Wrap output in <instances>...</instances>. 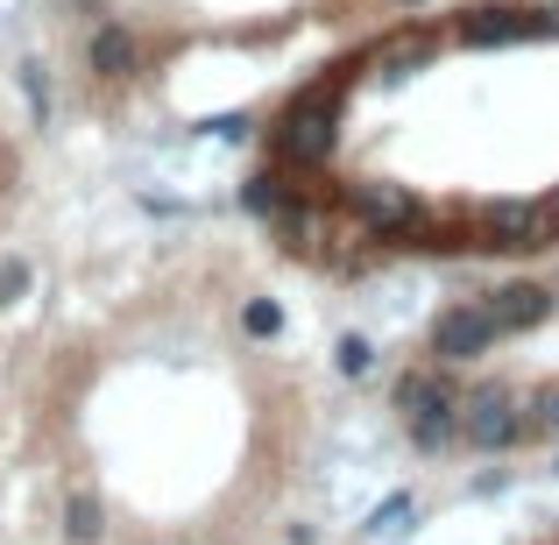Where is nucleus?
Segmentation results:
<instances>
[{
    "label": "nucleus",
    "instance_id": "obj_1",
    "mask_svg": "<svg viewBox=\"0 0 559 545\" xmlns=\"http://www.w3.org/2000/svg\"><path fill=\"white\" fill-rule=\"evenodd\" d=\"M333 142H341V79H319L284 107V121H276V156H284L290 170H319L333 156Z\"/></svg>",
    "mask_w": 559,
    "mask_h": 545
},
{
    "label": "nucleus",
    "instance_id": "obj_2",
    "mask_svg": "<svg viewBox=\"0 0 559 545\" xmlns=\"http://www.w3.org/2000/svg\"><path fill=\"white\" fill-rule=\"evenodd\" d=\"M453 36L467 50H503V43H532V36H559V14L552 8H467L453 22Z\"/></svg>",
    "mask_w": 559,
    "mask_h": 545
},
{
    "label": "nucleus",
    "instance_id": "obj_3",
    "mask_svg": "<svg viewBox=\"0 0 559 545\" xmlns=\"http://www.w3.org/2000/svg\"><path fill=\"white\" fill-rule=\"evenodd\" d=\"M347 205H355L361 227L382 234V241H411V234L425 227L418 191H404V185H376V178H361V185H347Z\"/></svg>",
    "mask_w": 559,
    "mask_h": 545
},
{
    "label": "nucleus",
    "instance_id": "obj_4",
    "mask_svg": "<svg viewBox=\"0 0 559 545\" xmlns=\"http://www.w3.org/2000/svg\"><path fill=\"white\" fill-rule=\"evenodd\" d=\"M461 439H467V447H481V453L518 447V439H524L518 396H510V390H475V396L461 404Z\"/></svg>",
    "mask_w": 559,
    "mask_h": 545
},
{
    "label": "nucleus",
    "instance_id": "obj_5",
    "mask_svg": "<svg viewBox=\"0 0 559 545\" xmlns=\"http://www.w3.org/2000/svg\"><path fill=\"white\" fill-rule=\"evenodd\" d=\"M552 205L538 199H496L489 213H481V241L489 248H552Z\"/></svg>",
    "mask_w": 559,
    "mask_h": 545
},
{
    "label": "nucleus",
    "instance_id": "obj_6",
    "mask_svg": "<svg viewBox=\"0 0 559 545\" xmlns=\"http://www.w3.org/2000/svg\"><path fill=\"white\" fill-rule=\"evenodd\" d=\"M489 347H496V319L481 312V305H447V312L432 319V355L439 362L461 368V362H481Z\"/></svg>",
    "mask_w": 559,
    "mask_h": 545
},
{
    "label": "nucleus",
    "instance_id": "obj_7",
    "mask_svg": "<svg viewBox=\"0 0 559 545\" xmlns=\"http://www.w3.org/2000/svg\"><path fill=\"white\" fill-rule=\"evenodd\" d=\"M481 312L496 319V333H532V327L552 319V291L546 284H503V291H489Z\"/></svg>",
    "mask_w": 559,
    "mask_h": 545
},
{
    "label": "nucleus",
    "instance_id": "obj_8",
    "mask_svg": "<svg viewBox=\"0 0 559 545\" xmlns=\"http://www.w3.org/2000/svg\"><path fill=\"white\" fill-rule=\"evenodd\" d=\"M432 57H439V36L411 28V36H390V43H382L369 64H376V79H390V85H396V79H411L418 64H432Z\"/></svg>",
    "mask_w": 559,
    "mask_h": 545
},
{
    "label": "nucleus",
    "instance_id": "obj_9",
    "mask_svg": "<svg viewBox=\"0 0 559 545\" xmlns=\"http://www.w3.org/2000/svg\"><path fill=\"white\" fill-rule=\"evenodd\" d=\"M447 396H461L453 390L447 376H439V368H411L404 382H396V411H404V425L418 418V411H432V404H447Z\"/></svg>",
    "mask_w": 559,
    "mask_h": 545
},
{
    "label": "nucleus",
    "instance_id": "obj_10",
    "mask_svg": "<svg viewBox=\"0 0 559 545\" xmlns=\"http://www.w3.org/2000/svg\"><path fill=\"white\" fill-rule=\"evenodd\" d=\"M453 433H461V396H447V404H432V411L411 418V447H418V453L453 447Z\"/></svg>",
    "mask_w": 559,
    "mask_h": 545
},
{
    "label": "nucleus",
    "instance_id": "obj_11",
    "mask_svg": "<svg viewBox=\"0 0 559 545\" xmlns=\"http://www.w3.org/2000/svg\"><path fill=\"white\" fill-rule=\"evenodd\" d=\"M135 36H128V28H99V36H93V71H99V79H128V71H135Z\"/></svg>",
    "mask_w": 559,
    "mask_h": 545
},
{
    "label": "nucleus",
    "instance_id": "obj_12",
    "mask_svg": "<svg viewBox=\"0 0 559 545\" xmlns=\"http://www.w3.org/2000/svg\"><path fill=\"white\" fill-rule=\"evenodd\" d=\"M241 205H248L255 220H284V213H290V185L276 178V170H255V178L241 185Z\"/></svg>",
    "mask_w": 559,
    "mask_h": 545
},
{
    "label": "nucleus",
    "instance_id": "obj_13",
    "mask_svg": "<svg viewBox=\"0 0 559 545\" xmlns=\"http://www.w3.org/2000/svg\"><path fill=\"white\" fill-rule=\"evenodd\" d=\"M99 532H107V510H99V496H93V489H71V503H64V538H71V545H93Z\"/></svg>",
    "mask_w": 559,
    "mask_h": 545
},
{
    "label": "nucleus",
    "instance_id": "obj_14",
    "mask_svg": "<svg viewBox=\"0 0 559 545\" xmlns=\"http://www.w3.org/2000/svg\"><path fill=\"white\" fill-rule=\"evenodd\" d=\"M333 368H341L347 382H361V376L376 368V341H369V333H341V347H333Z\"/></svg>",
    "mask_w": 559,
    "mask_h": 545
},
{
    "label": "nucleus",
    "instance_id": "obj_15",
    "mask_svg": "<svg viewBox=\"0 0 559 545\" xmlns=\"http://www.w3.org/2000/svg\"><path fill=\"white\" fill-rule=\"evenodd\" d=\"M241 333L248 341H276V333H284V305L276 298H248L241 305Z\"/></svg>",
    "mask_w": 559,
    "mask_h": 545
},
{
    "label": "nucleus",
    "instance_id": "obj_16",
    "mask_svg": "<svg viewBox=\"0 0 559 545\" xmlns=\"http://www.w3.org/2000/svg\"><path fill=\"white\" fill-rule=\"evenodd\" d=\"M28 291V262H0V305H14Z\"/></svg>",
    "mask_w": 559,
    "mask_h": 545
},
{
    "label": "nucleus",
    "instance_id": "obj_17",
    "mask_svg": "<svg viewBox=\"0 0 559 545\" xmlns=\"http://www.w3.org/2000/svg\"><path fill=\"white\" fill-rule=\"evenodd\" d=\"M396 518H411V496H390V503L369 518V532H396Z\"/></svg>",
    "mask_w": 559,
    "mask_h": 545
},
{
    "label": "nucleus",
    "instance_id": "obj_18",
    "mask_svg": "<svg viewBox=\"0 0 559 545\" xmlns=\"http://www.w3.org/2000/svg\"><path fill=\"white\" fill-rule=\"evenodd\" d=\"M213 135H227V142H241L248 135V114H219V121H205Z\"/></svg>",
    "mask_w": 559,
    "mask_h": 545
},
{
    "label": "nucleus",
    "instance_id": "obj_19",
    "mask_svg": "<svg viewBox=\"0 0 559 545\" xmlns=\"http://www.w3.org/2000/svg\"><path fill=\"white\" fill-rule=\"evenodd\" d=\"M22 79H28V99H36V114H43V107H50V85H43V64H28Z\"/></svg>",
    "mask_w": 559,
    "mask_h": 545
},
{
    "label": "nucleus",
    "instance_id": "obj_20",
    "mask_svg": "<svg viewBox=\"0 0 559 545\" xmlns=\"http://www.w3.org/2000/svg\"><path fill=\"white\" fill-rule=\"evenodd\" d=\"M538 411H546V425H552V433H559V382H552L546 396H538Z\"/></svg>",
    "mask_w": 559,
    "mask_h": 545
},
{
    "label": "nucleus",
    "instance_id": "obj_21",
    "mask_svg": "<svg viewBox=\"0 0 559 545\" xmlns=\"http://www.w3.org/2000/svg\"><path fill=\"white\" fill-rule=\"evenodd\" d=\"M390 8H425V0H390Z\"/></svg>",
    "mask_w": 559,
    "mask_h": 545
},
{
    "label": "nucleus",
    "instance_id": "obj_22",
    "mask_svg": "<svg viewBox=\"0 0 559 545\" xmlns=\"http://www.w3.org/2000/svg\"><path fill=\"white\" fill-rule=\"evenodd\" d=\"M552 220H559V199H552Z\"/></svg>",
    "mask_w": 559,
    "mask_h": 545
}]
</instances>
